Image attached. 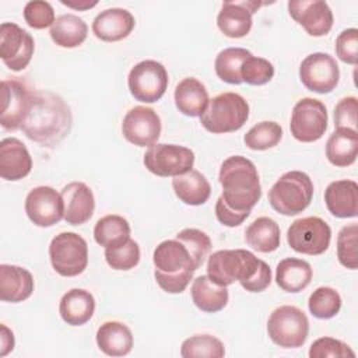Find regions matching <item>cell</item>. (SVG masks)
I'll return each mask as SVG.
<instances>
[{"mask_svg":"<svg viewBox=\"0 0 358 358\" xmlns=\"http://www.w3.org/2000/svg\"><path fill=\"white\" fill-rule=\"evenodd\" d=\"M327 210L337 218H352L358 215V185L355 180L344 179L331 182L324 190Z\"/></svg>","mask_w":358,"mask_h":358,"instance_id":"23","label":"cell"},{"mask_svg":"<svg viewBox=\"0 0 358 358\" xmlns=\"http://www.w3.org/2000/svg\"><path fill=\"white\" fill-rule=\"evenodd\" d=\"M50 38L60 48H77L84 43L88 27L83 18L76 14H63L56 18L50 27Z\"/></svg>","mask_w":358,"mask_h":358,"instance_id":"32","label":"cell"},{"mask_svg":"<svg viewBox=\"0 0 358 358\" xmlns=\"http://www.w3.org/2000/svg\"><path fill=\"white\" fill-rule=\"evenodd\" d=\"M127 84L130 94L140 102L152 103L162 98L168 87V71L157 60H143L131 67Z\"/></svg>","mask_w":358,"mask_h":358,"instance_id":"11","label":"cell"},{"mask_svg":"<svg viewBox=\"0 0 358 358\" xmlns=\"http://www.w3.org/2000/svg\"><path fill=\"white\" fill-rule=\"evenodd\" d=\"M136 21L126 8H106L92 21L94 35L103 42H117L127 38L134 29Z\"/></svg>","mask_w":358,"mask_h":358,"instance_id":"21","label":"cell"},{"mask_svg":"<svg viewBox=\"0 0 358 358\" xmlns=\"http://www.w3.org/2000/svg\"><path fill=\"white\" fill-rule=\"evenodd\" d=\"M331 229L320 217L295 220L287 231V242L298 253L317 256L330 246Z\"/></svg>","mask_w":358,"mask_h":358,"instance_id":"9","label":"cell"},{"mask_svg":"<svg viewBox=\"0 0 358 358\" xmlns=\"http://www.w3.org/2000/svg\"><path fill=\"white\" fill-rule=\"evenodd\" d=\"M250 213H238L234 211L232 208H229L221 199V196L218 197L217 203H215V217L217 220L225 225V227H238L241 225Z\"/></svg>","mask_w":358,"mask_h":358,"instance_id":"47","label":"cell"},{"mask_svg":"<svg viewBox=\"0 0 358 358\" xmlns=\"http://www.w3.org/2000/svg\"><path fill=\"white\" fill-rule=\"evenodd\" d=\"M96 345L109 357L127 355L133 348L131 330L122 322H105L96 330Z\"/></svg>","mask_w":358,"mask_h":358,"instance_id":"27","label":"cell"},{"mask_svg":"<svg viewBox=\"0 0 358 358\" xmlns=\"http://www.w3.org/2000/svg\"><path fill=\"white\" fill-rule=\"evenodd\" d=\"M24 20L34 29H43L52 27L55 20V10L50 3L43 0L28 1L24 7Z\"/></svg>","mask_w":358,"mask_h":358,"instance_id":"43","label":"cell"},{"mask_svg":"<svg viewBox=\"0 0 358 358\" xmlns=\"http://www.w3.org/2000/svg\"><path fill=\"white\" fill-rule=\"evenodd\" d=\"M263 260L245 249L214 252L207 262V275L218 285L228 287L235 281L248 282L260 268Z\"/></svg>","mask_w":358,"mask_h":358,"instance_id":"4","label":"cell"},{"mask_svg":"<svg viewBox=\"0 0 358 358\" xmlns=\"http://www.w3.org/2000/svg\"><path fill=\"white\" fill-rule=\"evenodd\" d=\"M262 4L257 1H224L217 15L218 29L228 38H243L252 29V15Z\"/></svg>","mask_w":358,"mask_h":358,"instance_id":"19","label":"cell"},{"mask_svg":"<svg viewBox=\"0 0 358 358\" xmlns=\"http://www.w3.org/2000/svg\"><path fill=\"white\" fill-rule=\"evenodd\" d=\"M252 53L243 48H227L221 50L214 62L215 74L228 84H242L241 67Z\"/></svg>","mask_w":358,"mask_h":358,"instance_id":"35","label":"cell"},{"mask_svg":"<svg viewBox=\"0 0 358 358\" xmlns=\"http://www.w3.org/2000/svg\"><path fill=\"white\" fill-rule=\"evenodd\" d=\"M310 358H345L355 357V352L343 341L333 337H320L309 348Z\"/></svg>","mask_w":358,"mask_h":358,"instance_id":"44","label":"cell"},{"mask_svg":"<svg viewBox=\"0 0 358 358\" xmlns=\"http://www.w3.org/2000/svg\"><path fill=\"white\" fill-rule=\"evenodd\" d=\"M143 162L157 176H179L193 169L194 152L183 145L155 143L145 151Z\"/></svg>","mask_w":358,"mask_h":358,"instance_id":"10","label":"cell"},{"mask_svg":"<svg viewBox=\"0 0 358 358\" xmlns=\"http://www.w3.org/2000/svg\"><path fill=\"white\" fill-rule=\"evenodd\" d=\"M32 169V158L25 144L15 138L7 137L0 141V176L6 180H20Z\"/></svg>","mask_w":358,"mask_h":358,"instance_id":"22","label":"cell"},{"mask_svg":"<svg viewBox=\"0 0 358 358\" xmlns=\"http://www.w3.org/2000/svg\"><path fill=\"white\" fill-rule=\"evenodd\" d=\"M49 257L53 270L63 277L81 274L88 264V245L76 232H60L49 245Z\"/></svg>","mask_w":358,"mask_h":358,"instance_id":"8","label":"cell"},{"mask_svg":"<svg viewBox=\"0 0 358 358\" xmlns=\"http://www.w3.org/2000/svg\"><path fill=\"white\" fill-rule=\"evenodd\" d=\"M313 183L302 171H289L268 190V203L280 214L291 217L302 213L312 201Z\"/></svg>","mask_w":358,"mask_h":358,"instance_id":"5","label":"cell"},{"mask_svg":"<svg viewBox=\"0 0 358 358\" xmlns=\"http://www.w3.org/2000/svg\"><path fill=\"white\" fill-rule=\"evenodd\" d=\"M63 6H67L70 8H74V10H88V8H92L98 4V1H88V0H84V1H66V0H62L60 1Z\"/></svg>","mask_w":358,"mask_h":358,"instance_id":"50","label":"cell"},{"mask_svg":"<svg viewBox=\"0 0 358 358\" xmlns=\"http://www.w3.org/2000/svg\"><path fill=\"white\" fill-rule=\"evenodd\" d=\"M249 117V103L235 92H222L210 99L200 116L201 126L214 134L239 130Z\"/></svg>","mask_w":358,"mask_h":358,"instance_id":"6","label":"cell"},{"mask_svg":"<svg viewBox=\"0 0 358 358\" xmlns=\"http://www.w3.org/2000/svg\"><path fill=\"white\" fill-rule=\"evenodd\" d=\"M282 137V127L271 120L255 124L243 137L245 145L253 151H264L275 147Z\"/></svg>","mask_w":358,"mask_h":358,"instance_id":"36","label":"cell"},{"mask_svg":"<svg viewBox=\"0 0 358 358\" xmlns=\"http://www.w3.org/2000/svg\"><path fill=\"white\" fill-rule=\"evenodd\" d=\"M32 91L20 80L1 81V115L0 124L6 130L22 127L32 102Z\"/></svg>","mask_w":358,"mask_h":358,"instance_id":"15","label":"cell"},{"mask_svg":"<svg viewBox=\"0 0 358 358\" xmlns=\"http://www.w3.org/2000/svg\"><path fill=\"white\" fill-rule=\"evenodd\" d=\"M222 201L238 213H250L262 197V186L255 164L242 155L228 157L220 168Z\"/></svg>","mask_w":358,"mask_h":358,"instance_id":"2","label":"cell"},{"mask_svg":"<svg viewBox=\"0 0 358 358\" xmlns=\"http://www.w3.org/2000/svg\"><path fill=\"white\" fill-rule=\"evenodd\" d=\"M274 76V66L271 62L263 57L249 56L241 67L242 83L249 85H264Z\"/></svg>","mask_w":358,"mask_h":358,"instance_id":"42","label":"cell"},{"mask_svg":"<svg viewBox=\"0 0 358 358\" xmlns=\"http://www.w3.org/2000/svg\"><path fill=\"white\" fill-rule=\"evenodd\" d=\"M70 106L50 91H35L22 130L28 138L43 145H57L71 130Z\"/></svg>","mask_w":358,"mask_h":358,"instance_id":"1","label":"cell"},{"mask_svg":"<svg viewBox=\"0 0 358 358\" xmlns=\"http://www.w3.org/2000/svg\"><path fill=\"white\" fill-rule=\"evenodd\" d=\"M105 260L113 270H130L136 267L140 262V248L138 243L129 238L122 245L106 248L105 249Z\"/></svg>","mask_w":358,"mask_h":358,"instance_id":"39","label":"cell"},{"mask_svg":"<svg viewBox=\"0 0 358 358\" xmlns=\"http://www.w3.org/2000/svg\"><path fill=\"white\" fill-rule=\"evenodd\" d=\"M327 109L315 98H302L292 109L289 130L294 138L302 143H313L327 130Z\"/></svg>","mask_w":358,"mask_h":358,"instance_id":"12","label":"cell"},{"mask_svg":"<svg viewBox=\"0 0 358 358\" xmlns=\"http://www.w3.org/2000/svg\"><path fill=\"white\" fill-rule=\"evenodd\" d=\"M308 308L317 319H331L340 312L341 296L331 287H319L310 294Z\"/></svg>","mask_w":358,"mask_h":358,"instance_id":"38","label":"cell"},{"mask_svg":"<svg viewBox=\"0 0 358 358\" xmlns=\"http://www.w3.org/2000/svg\"><path fill=\"white\" fill-rule=\"evenodd\" d=\"M64 220L70 225L85 224L94 214L95 199L92 190L83 182H70L62 192Z\"/></svg>","mask_w":358,"mask_h":358,"instance_id":"20","label":"cell"},{"mask_svg":"<svg viewBox=\"0 0 358 358\" xmlns=\"http://www.w3.org/2000/svg\"><path fill=\"white\" fill-rule=\"evenodd\" d=\"M161 119L152 108L134 106L123 117V137L137 147H151L161 136Z\"/></svg>","mask_w":358,"mask_h":358,"instance_id":"16","label":"cell"},{"mask_svg":"<svg viewBox=\"0 0 358 358\" xmlns=\"http://www.w3.org/2000/svg\"><path fill=\"white\" fill-rule=\"evenodd\" d=\"M25 213L36 227L49 228L64 218L62 194L50 186L34 187L25 199Z\"/></svg>","mask_w":358,"mask_h":358,"instance_id":"17","label":"cell"},{"mask_svg":"<svg viewBox=\"0 0 358 358\" xmlns=\"http://www.w3.org/2000/svg\"><path fill=\"white\" fill-rule=\"evenodd\" d=\"M34 292L32 274L20 266H0V299L3 302H22Z\"/></svg>","mask_w":358,"mask_h":358,"instance_id":"24","label":"cell"},{"mask_svg":"<svg viewBox=\"0 0 358 358\" xmlns=\"http://www.w3.org/2000/svg\"><path fill=\"white\" fill-rule=\"evenodd\" d=\"M190 294L193 303L207 313H215L224 309L229 298L227 287L215 284L208 275H199L194 278Z\"/></svg>","mask_w":358,"mask_h":358,"instance_id":"28","label":"cell"},{"mask_svg":"<svg viewBox=\"0 0 358 358\" xmlns=\"http://www.w3.org/2000/svg\"><path fill=\"white\" fill-rule=\"evenodd\" d=\"M35 50V42L29 32L14 22L0 25V57L11 71L24 70Z\"/></svg>","mask_w":358,"mask_h":358,"instance_id":"14","label":"cell"},{"mask_svg":"<svg viewBox=\"0 0 358 358\" xmlns=\"http://www.w3.org/2000/svg\"><path fill=\"white\" fill-rule=\"evenodd\" d=\"M95 312L94 295L81 288H73L67 291L59 303V313L62 319L70 326L85 324Z\"/></svg>","mask_w":358,"mask_h":358,"instance_id":"25","label":"cell"},{"mask_svg":"<svg viewBox=\"0 0 358 358\" xmlns=\"http://www.w3.org/2000/svg\"><path fill=\"white\" fill-rule=\"evenodd\" d=\"M175 239L180 241L190 252L197 268L204 263L211 250V241L208 235L196 228H185L176 234Z\"/></svg>","mask_w":358,"mask_h":358,"instance_id":"41","label":"cell"},{"mask_svg":"<svg viewBox=\"0 0 358 358\" xmlns=\"http://www.w3.org/2000/svg\"><path fill=\"white\" fill-rule=\"evenodd\" d=\"M288 13L310 36L327 35L333 27V13L322 0H289Z\"/></svg>","mask_w":358,"mask_h":358,"instance_id":"18","label":"cell"},{"mask_svg":"<svg viewBox=\"0 0 358 358\" xmlns=\"http://www.w3.org/2000/svg\"><path fill=\"white\" fill-rule=\"evenodd\" d=\"M299 78L309 91L329 94L338 84L340 69L333 56L316 52L302 60L299 66Z\"/></svg>","mask_w":358,"mask_h":358,"instance_id":"13","label":"cell"},{"mask_svg":"<svg viewBox=\"0 0 358 358\" xmlns=\"http://www.w3.org/2000/svg\"><path fill=\"white\" fill-rule=\"evenodd\" d=\"M180 355L183 358H222L225 355V348L221 340L211 334H196L182 343Z\"/></svg>","mask_w":358,"mask_h":358,"instance_id":"37","label":"cell"},{"mask_svg":"<svg viewBox=\"0 0 358 358\" xmlns=\"http://www.w3.org/2000/svg\"><path fill=\"white\" fill-rule=\"evenodd\" d=\"M336 55L348 64H357L358 60V29L348 28L338 34L336 39Z\"/></svg>","mask_w":358,"mask_h":358,"instance_id":"45","label":"cell"},{"mask_svg":"<svg viewBox=\"0 0 358 358\" xmlns=\"http://www.w3.org/2000/svg\"><path fill=\"white\" fill-rule=\"evenodd\" d=\"M358 154V131L351 129H336L326 143V157L334 166H350Z\"/></svg>","mask_w":358,"mask_h":358,"instance_id":"31","label":"cell"},{"mask_svg":"<svg viewBox=\"0 0 358 358\" xmlns=\"http://www.w3.org/2000/svg\"><path fill=\"white\" fill-rule=\"evenodd\" d=\"M130 238V224L117 214H109L99 218L94 227V239L98 245L113 248L122 245Z\"/></svg>","mask_w":358,"mask_h":358,"instance_id":"34","label":"cell"},{"mask_svg":"<svg viewBox=\"0 0 358 358\" xmlns=\"http://www.w3.org/2000/svg\"><path fill=\"white\" fill-rule=\"evenodd\" d=\"M312 280V267L308 262L296 257L282 259L275 268V282L285 292H299Z\"/></svg>","mask_w":358,"mask_h":358,"instance_id":"30","label":"cell"},{"mask_svg":"<svg viewBox=\"0 0 358 358\" xmlns=\"http://www.w3.org/2000/svg\"><path fill=\"white\" fill-rule=\"evenodd\" d=\"M172 187L176 197L189 206H201L211 194L208 180L196 169H190L183 175L173 176Z\"/></svg>","mask_w":358,"mask_h":358,"instance_id":"29","label":"cell"},{"mask_svg":"<svg viewBox=\"0 0 358 358\" xmlns=\"http://www.w3.org/2000/svg\"><path fill=\"white\" fill-rule=\"evenodd\" d=\"M270 282H271V268L266 262H263L257 273L248 282H245L242 288H245L249 292H262L270 285Z\"/></svg>","mask_w":358,"mask_h":358,"instance_id":"48","label":"cell"},{"mask_svg":"<svg viewBox=\"0 0 358 358\" xmlns=\"http://www.w3.org/2000/svg\"><path fill=\"white\" fill-rule=\"evenodd\" d=\"M357 110L358 101L355 96H345L340 99L334 108L336 129L357 130Z\"/></svg>","mask_w":358,"mask_h":358,"instance_id":"46","label":"cell"},{"mask_svg":"<svg viewBox=\"0 0 358 358\" xmlns=\"http://www.w3.org/2000/svg\"><path fill=\"white\" fill-rule=\"evenodd\" d=\"M154 277L168 294H180L189 285L197 266L187 248L178 239L161 242L152 253Z\"/></svg>","mask_w":358,"mask_h":358,"instance_id":"3","label":"cell"},{"mask_svg":"<svg viewBox=\"0 0 358 358\" xmlns=\"http://www.w3.org/2000/svg\"><path fill=\"white\" fill-rule=\"evenodd\" d=\"M358 224L352 222L345 225L340 229L337 236V257L338 262L351 270L358 267V253H357V243H358Z\"/></svg>","mask_w":358,"mask_h":358,"instance_id":"40","label":"cell"},{"mask_svg":"<svg viewBox=\"0 0 358 358\" xmlns=\"http://www.w3.org/2000/svg\"><path fill=\"white\" fill-rule=\"evenodd\" d=\"M0 327V357H6L14 348V334L6 324H1Z\"/></svg>","mask_w":358,"mask_h":358,"instance_id":"49","label":"cell"},{"mask_svg":"<svg viewBox=\"0 0 358 358\" xmlns=\"http://www.w3.org/2000/svg\"><path fill=\"white\" fill-rule=\"evenodd\" d=\"M245 241L260 253L274 252L281 242L280 227L273 218L259 217L246 228Z\"/></svg>","mask_w":358,"mask_h":358,"instance_id":"33","label":"cell"},{"mask_svg":"<svg viewBox=\"0 0 358 358\" xmlns=\"http://www.w3.org/2000/svg\"><path fill=\"white\" fill-rule=\"evenodd\" d=\"M270 340L281 348H299L309 333V320L296 306L282 305L271 312L267 320Z\"/></svg>","mask_w":358,"mask_h":358,"instance_id":"7","label":"cell"},{"mask_svg":"<svg viewBox=\"0 0 358 358\" xmlns=\"http://www.w3.org/2000/svg\"><path fill=\"white\" fill-rule=\"evenodd\" d=\"M173 99L178 110L190 117L201 116L210 102L204 84L194 77H186L178 83Z\"/></svg>","mask_w":358,"mask_h":358,"instance_id":"26","label":"cell"}]
</instances>
